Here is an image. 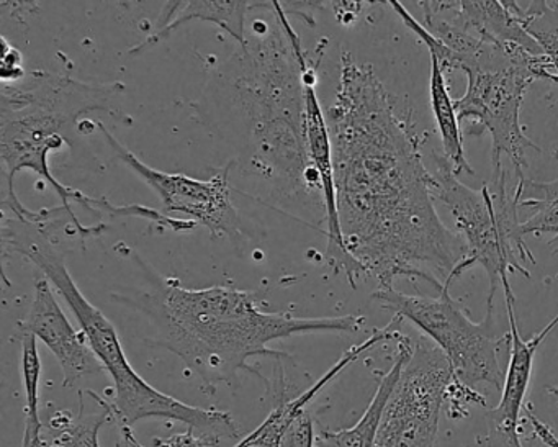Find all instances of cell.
<instances>
[{
	"instance_id": "1",
	"label": "cell",
	"mask_w": 558,
	"mask_h": 447,
	"mask_svg": "<svg viewBox=\"0 0 558 447\" xmlns=\"http://www.w3.org/2000/svg\"><path fill=\"white\" fill-rule=\"evenodd\" d=\"M371 64L341 57L335 102L326 113L332 143L339 224L349 254L380 289L397 277L450 283L466 244L437 214L413 109H398Z\"/></svg>"
},
{
	"instance_id": "2",
	"label": "cell",
	"mask_w": 558,
	"mask_h": 447,
	"mask_svg": "<svg viewBox=\"0 0 558 447\" xmlns=\"http://www.w3.org/2000/svg\"><path fill=\"white\" fill-rule=\"evenodd\" d=\"M133 259L148 274V289L110 297L146 316L155 331L149 342L178 355L201 377L208 394L223 384L234 390L241 372L256 375L269 391V378L251 367V359H292L289 352L270 348V342L313 333H357L365 325L361 315L295 318L286 312H266L264 290L187 289L178 277L156 273L138 254Z\"/></svg>"
},
{
	"instance_id": "3",
	"label": "cell",
	"mask_w": 558,
	"mask_h": 447,
	"mask_svg": "<svg viewBox=\"0 0 558 447\" xmlns=\"http://www.w3.org/2000/svg\"><path fill=\"white\" fill-rule=\"evenodd\" d=\"M276 27L267 25L257 40L221 68L223 87L243 123L257 174L276 184L283 195L319 191L318 172L308 158L305 132V64L310 60L302 38L290 25L280 2H267Z\"/></svg>"
},
{
	"instance_id": "4",
	"label": "cell",
	"mask_w": 558,
	"mask_h": 447,
	"mask_svg": "<svg viewBox=\"0 0 558 447\" xmlns=\"http://www.w3.org/2000/svg\"><path fill=\"white\" fill-rule=\"evenodd\" d=\"M57 225L48 220H19L2 215V251L17 253L31 261L58 290L86 335L94 354L113 380L116 397L110 401L113 421L119 427H132L143 420L179 421L218 444L240 439V426L228 411L192 407L162 394L145 380L130 364L113 323L89 302L74 282L64 254L53 243Z\"/></svg>"
},
{
	"instance_id": "5",
	"label": "cell",
	"mask_w": 558,
	"mask_h": 447,
	"mask_svg": "<svg viewBox=\"0 0 558 447\" xmlns=\"http://www.w3.org/2000/svg\"><path fill=\"white\" fill-rule=\"evenodd\" d=\"M125 84H89L68 74L28 71L15 84H2L0 93V158L4 172V214L24 215L28 207L15 192V178L32 171L48 182L61 205L74 214L71 204L84 208L89 195L64 185L50 169V153L70 143L66 132L87 113H112L113 100L122 96Z\"/></svg>"
},
{
	"instance_id": "6",
	"label": "cell",
	"mask_w": 558,
	"mask_h": 447,
	"mask_svg": "<svg viewBox=\"0 0 558 447\" xmlns=\"http://www.w3.org/2000/svg\"><path fill=\"white\" fill-rule=\"evenodd\" d=\"M440 64L444 73L462 71L466 76V90L456 104L460 125L470 122L463 135L492 136L493 169L505 168L508 158L518 182L525 179L527 152H541L525 136L521 123L522 100L535 81L558 84L554 67L545 55H532L524 48L501 47L472 37Z\"/></svg>"
},
{
	"instance_id": "7",
	"label": "cell",
	"mask_w": 558,
	"mask_h": 447,
	"mask_svg": "<svg viewBox=\"0 0 558 447\" xmlns=\"http://www.w3.org/2000/svg\"><path fill=\"white\" fill-rule=\"evenodd\" d=\"M433 158L436 171L433 172L430 194L434 201L449 208L457 233L466 244L465 261L457 267L450 282L478 264L489 277L486 302H495L496 290L499 283L508 282L509 273L531 279L525 264L535 266L537 263L525 244L522 221H519L521 184L515 185L511 194L506 169H493L492 182L475 191L460 182L446 156L433 153Z\"/></svg>"
},
{
	"instance_id": "8",
	"label": "cell",
	"mask_w": 558,
	"mask_h": 447,
	"mask_svg": "<svg viewBox=\"0 0 558 447\" xmlns=\"http://www.w3.org/2000/svg\"><path fill=\"white\" fill-rule=\"evenodd\" d=\"M449 290L450 283H444L439 297L433 299L421 293L398 292L395 287H377L372 300L420 328L447 355L453 377L470 387L488 384L501 391L505 372L499 364V349L502 342H508V335L501 338L495 335V303L486 302L485 319L475 323L470 319L465 305L452 299Z\"/></svg>"
},
{
	"instance_id": "9",
	"label": "cell",
	"mask_w": 558,
	"mask_h": 447,
	"mask_svg": "<svg viewBox=\"0 0 558 447\" xmlns=\"http://www.w3.org/2000/svg\"><path fill=\"white\" fill-rule=\"evenodd\" d=\"M452 377L449 359L429 338L413 339V352L385 407L375 447H434Z\"/></svg>"
},
{
	"instance_id": "10",
	"label": "cell",
	"mask_w": 558,
	"mask_h": 447,
	"mask_svg": "<svg viewBox=\"0 0 558 447\" xmlns=\"http://www.w3.org/2000/svg\"><path fill=\"white\" fill-rule=\"evenodd\" d=\"M96 125L117 158L156 192L166 214L184 215L198 227L207 228L214 238L240 237V212L231 202L230 188V172L236 161L228 162L207 181L185 174H169L142 161L113 136L104 122L96 120Z\"/></svg>"
},
{
	"instance_id": "11",
	"label": "cell",
	"mask_w": 558,
	"mask_h": 447,
	"mask_svg": "<svg viewBox=\"0 0 558 447\" xmlns=\"http://www.w3.org/2000/svg\"><path fill=\"white\" fill-rule=\"evenodd\" d=\"M316 68L313 58L305 64V132L308 158L313 169L318 172L322 184L323 205L326 212V261L335 274H344L352 289L357 287V280L367 276L361 263L349 254L342 238L341 224H339L338 197H336L335 162H332L331 133L325 110L316 96Z\"/></svg>"
},
{
	"instance_id": "12",
	"label": "cell",
	"mask_w": 558,
	"mask_h": 447,
	"mask_svg": "<svg viewBox=\"0 0 558 447\" xmlns=\"http://www.w3.org/2000/svg\"><path fill=\"white\" fill-rule=\"evenodd\" d=\"M502 287H505L506 312L509 319V361L505 371L501 400L498 407L485 414L486 434L480 437V443L485 447H524L519 437V418H521L525 395L531 384L535 352L547 336L557 328L558 315L554 316L550 323L535 333L532 338L522 339L515 323V299L511 283L505 282Z\"/></svg>"
},
{
	"instance_id": "13",
	"label": "cell",
	"mask_w": 558,
	"mask_h": 447,
	"mask_svg": "<svg viewBox=\"0 0 558 447\" xmlns=\"http://www.w3.org/2000/svg\"><path fill=\"white\" fill-rule=\"evenodd\" d=\"M404 319L401 316L393 315L391 322L384 328L375 329L371 336L361 345L352 346L338 362L319 377L312 387L306 388L296 397H290L289 384H287L286 365L283 361L287 359H276L274 361V377L270 380L269 394H272V410L267 414L266 420L243 439L238 440L233 447H280L282 446L283 436L289 430L292 421L303 408L313 404L319 394L325 390L326 385L331 384L341 372H344L352 362L357 361L364 352L371 351L375 346L385 341H395L400 336L401 326ZM290 361V359H289Z\"/></svg>"
},
{
	"instance_id": "14",
	"label": "cell",
	"mask_w": 558,
	"mask_h": 447,
	"mask_svg": "<svg viewBox=\"0 0 558 447\" xmlns=\"http://www.w3.org/2000/svg\"><path fill=\"white\" fill-rule=\"evenodd\" d=\"M19 333L40 339L60 362L63 387L73 388L81 378L104 371L86 335L74 328L58 303L48 277H35L34 302L31 312L17 323Z\"/></svg>"
},
{
	"instance_id": "15",
	"label": "cell",
	"mask_w": 558,
	"mask_h": 447,
	"mask_svg": "<svg viewBox=\"0 0 558 447\" xmlns=\"http://www.w3.org/2000/svg\"><path fill=\"white\" fill-rule=\"evenodd\" d=\"M439 5L456 24L486 44L519 47L532 55H544L519 22L512 0H440Z\"/></svg>"
},
{
	"instance_id": "16",
	"label": "cell",
	"mask_w": 558,
	"mask_h": 447,
	"mask_svg": "<svg viewBox=\"0 0 558 447\" xmlns=\"http://www.w3.org/2000/svg\"><path fill=\"white\" fill-rule=\"evenodd\" d=\"M257 2H217V0H192V2H168L161 12V22L156 25L155 32L142 44L130 50V55L143 53L156 47L162 40L174 34L182 25L191 22H211V24L227 32L230 37L246 47V15L256 11Z\"/></svg>"
},
{
	"instance_id": "17",
	"label": "cell",
	"mask_w": 558,
	"mask_h": 447,
	"mask_svg": "<svg viewBox=\"0 0 558 447\" xmlns=\"http://www.w3.org/2000/svg\"><path fill=\"white\" fill-rule=\"evenodd\" d=\"M397 355L390 371L385 372L378 380L377 391L368 403L361 420L348 430L331 431L319 427L316 446L318 447H375L378 427L385 407L393 394L395 385L400 380L401 372L413 352V338L400 333L397 339Z\"/></svg>"
},
{
	"instance_id": "18",
	"label": "cell",
	"mask_w": 558,
	"mask_h": 447,
	"mask_svg": "<svg viewBox=\"0 0 558 447\" xmlns=\"http://www.w3.org/2000/svg\"><path fill=\"white\" fill-rule=\"evenodd\" d=\"M97 401L100 411L86 413L81 394L80 413L71 410H58L44 424L40 447H100L99 433L104 424L113 421L110 401L104 400L94 391L86 390Z\"/></svg>"
},
{
	"instance_id": "19",
	"label": "cell",
	"mask_w": 558,
	"mask_h": 447,
	"mask_svg": "<svg viewBox=\"0 0 558 447\" xmlns=\"http://www.w3.org/2000/svg\"><path fill=\"white\" fill-rule=\"evenodd\" d=\"M429 93L430 107H433L434 120H436L437 132H439L440 143H442L444 156L452 162L453 172L457 176H475V171L466 159L465 148H463V130L460 129L456 104L450 97L446 73L434 57H430Z\"/></svg>"
},
{
	"instance_id": "20",
	"label": "cell",
	"mask_w": 558,
	"mask_h": 447,
	"mask_svg": "<svg viewBox=\"0 0 558 447\" xmlns=\"http://www.w3.org/2000/svg\"><path fill=\"white\" fill-rule=\"evenodd\" d=\"M554 158L558 162V149L554 152ZM521 184L522 194L519 207L531 208L529 215L521 224L522 233L550 234L548 244H555L554 254H558V176L554 181L538 182L524 179Z\"/></svg>"
},
{
	"instance_id": "21",
	"label": "cell",
	"mask_w": 558,
	"mask_h": 447,
	"mask_svg": "<svg viewBox=\"0 0 558 447\" xmlns=\"http://www.w3.org/2000/svg\"><path fill=\"white\" fill-rule=\"evenodd\" d=\"M19 338L25 390V431L22 447H40L44 423L40 420L41 358L38 352V339L28 333H19Z\"/></svg>"
},
{
	"instance_id": "22",
	"label": "cell",
	"mask_w": 558,
	"mask_h": 447,
	"mask_svg": "<svg viewBox=\"0 0 558 447\" xmlns=\"http://www.w3.org/2000/svg\"><path fill=\"white\" fill-rule=\"evenodd\" d=\"M512 8L522 27L541 47L558 76V2L535 0L524 8L512 0Z\"/></svg>"
},
{
	"instance_id": "23",
	"label": "cell",
	"mask_w": 558,
	"mask_h": 447,
	"mask_svg": "<svg viewBox=\"0 0 558 447\" xmlns=\"http://www.w3.org/2000/svg\"><path fill=\"white\" fill-rule=\"evenodd\" d=\"M89 207L86 210L93 212V214L104 215V217H136L142 220L151 221L155 227L161 228V230H171L175 233H187V231H194L198 228V225L192 220H179V218L169 217L168 214H161V212L155 210V208L143 207V205H125V207H119L113 205L112 202L107 198H94L90 197L87 202Z\"/></svg>"
},
{
	"instance_id": "24",
	"label": "cell",
	"mask_w": 558,
	"mask_h": 447,
	"mask_svg": "<svg viewBox=\"0 0 558 447\" xmlns=\"http://www.w3.org/2000/svg\"><path fill=\"white\" fill-rule=\"evenodd\" d=\"M123 447H145L136 440L132 427H119ZM220 444L211 437L204 436L197 431L187 427L182 433H174L168 437H155L149 447H218Z\"/></svg>"
},
{
	"instance_id": "25",
	"label": "cell",
	"mask_w": 558,
	"mask_h": 447,
	"mask_svg": "<svg viewBox=\"0 0 558 447\" xmlns=\"http://www.w3.org/2000/svg\"><path fill=\"white\" fill-rule=\"evenodd\" d=\"M444 404H447L449 416L453 420L469 416V408L472 404H485V397L470 385L463 384L459 378L452 377L446 390Z\"/></svg>"
},
{
	"instance_id": "26",
	"label": "cell",
	"mask_w": 558,
	"mask_h": 447,
	"mask_svg": "<svg viewBox=\"0 0 558 447\" xmlns=\"http://www.w3.org/2000/svg\"><path fill=\"white\" fill-rule=\"evenodd\" d=\"M316 418L313 404L303 408L287 430L280 447H315L316 446Z\"/></svg>"
},
{
	"instance_id": "27",
	"label": "cell",
	"mask_w": 558,
	"mask_h": 447,
	"mask_svg": "<svg viewBox=\"0 0 558 447\" xmlns=\"http://www.w3.org/2000/svg\"><path fill=\"white\" fill-rule=\"evenodd\" d=\"M24 68V57L21 51L2 37V58H0V80L2 84H15L27 76Z\"/></svg>"
},
{
	"instance_id": "28",
	"label": "cell",
	"mask_w": 558,
	"mask_h": 447,
	"mask_svg": "<svg viewBox=\"0 0 558 447\" xmlns=\"http://www.w3.org/2000/svg\"><path fill=\"white\" fill-rule=\"evenodd\" d=\"M525 418H527L529 423H531L532 431H534L535 436L541 439V443L547 447H558V437L555 436L554 431L547 426V424L542 423L537 416L531 413V410H525Z\"/></svg>"
}]
</instances>
